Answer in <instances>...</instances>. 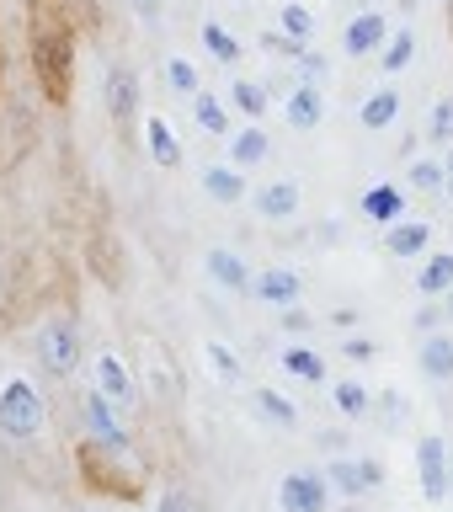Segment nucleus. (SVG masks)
Returning <instances> with one entry per match:
<instances>
[{
    "label": "nucleus",
    "mask_w": 453,
    "mask_h": 512,
    "mask_svg": "<svg viewBox=\"0 0 453 512\" xmlns=\"http://www.w3.org/2000/svg\"><path fill=\"white\" fill-rule=\"evenodd\" d=\"M203 192L214 203H240L246 198V171L240 166H203Z\"/></svg>",
    "instance_id": "obj_15"
},
{
    "label": "nucleus",
    "mask_w": 453,
    "mask_h": 512,
    "mask_svg": "<svg viewBox=\"0 0 453 512\" xmlns=\"http://www.w3.org/2000/svg\"><path fill=\"white\" fill-rule=\"evenodd\" d=\"M358 214L390 230V224H400V214H406V192H400L395 182H379V187H368V192H363V203H358Z\"/></svg>",
    "instance_id": "obj_10"
},
{
    "label": "nucleus",
    "mask_w": 453,
    "mask_h": 512,
    "mask_svg": "<svg viewBox=\"0 0 453 512\" xmlns=\"http://www.w3.org/2000/svg\"><path fill=\"white\" fill-rule=\"evenodd\" d=\"M294 64L304 70V80H310V86H326V75H331V59H326V54H315V48H304V54H299Z\"/></svg>",
    "instance_id": "obj_33"
},
{
    "label": "nucleus",
    "mask_w": 453,
    "mask_h": 512,
    "mask_svg": "<svg viewBox=\"0 0 453 512\" xmlns=\"http://www.w3.org/2000/svg\"><path fill=\"white\" fill-rule=\"evenodd\" d=\"M411 187H416V192H443V160H438V155L411 160Z\"/></svg>",
    "instance_id": "obj_31"
},
{
    "label": "nucleus",
    "mask_w": 453,
    "mask_h": 512,
    "mask_svg": "<svg viewBox=\"0 0 453 512\" xmlns=\"http://www.w3.org/2000/svg\"><path fill=\"white\" fill-rule=\"evenodd\" d=\"M278 512H331L326 470H288L278 486Z\"/></svg>",
    "instance_id": "obj_3"
},
{
    "label": "nucleus",
    "mask_w": 453,
    "mask_h": 512,
    "mask_svg": "<svg viewBox=\"0 0 453 512\" xmlns=\"http://www.w3.org/2000/svg\"><path fill=\"white\" fill-rule=\"evenodd\" d=\"M144 139H150V155H155V166H182V144H176V134H171V123L166 118H150L144 123Z\"/></svg>",
    "instance_id": "obj_21"
},
{
    "label": "nucleus",
    "mask_w": 453,
    "mask_h": 512,
    "mask_svg": "<svg viewBox=\"0 0 453 512\" xmlns=\"http://www.w3.org/2000/svg\"><path fill=\"white\" fill-rule=\"evenodd\" d=\"M283 368L294 379H310V384H331V374H326V358H320L315 347H288L283 352Z\"/></svg>",
    "instance_id": "obj_24"
},
{
    "label": "nucleus",
    "mask_w": 453,
    "mask_h": 512,
    "mask_svg": "<svg viewBox=\"0 0 453 512\" xmlns=\"http://www.w3.org/2000/svg\"><path fill=\"white\" fill-rule=\"evenodd\" d=\"M453 139V96H438L427 112V144H448Z\"/></svg>",
    "instance_id": "obj_28"
},
{
    "label": "nucleus",
    "mask_w": 453,
    "mask_h": 512,
    "mask_svg": "<svg viewBox=\"0 0 453 512\" xmlns=\"http://www.w3.org/2000/svg\"><path fill=\"white\" fill-rule=\"evenodd\" d=\"M416 480H422L427 502H443V496L453 491V448L438 438V432H427V438L416 443Z\"/></svg>",
    "instance_id": "obj_2"
},
{
    "label": "nucleus",
    "mask_w": 453,
    "mask_h": 512,
    "mask_svg": "<svg viewBox=\"0 0 453 512\" xmlns=\"http://www.w3.org/2000/svg\"><path fill=\"white\" fill-rule=\"evenodd\" d=\"M256 214L272 219V224L294 219L299 214V182H267L262 192H256Z\"/></svg>",
    "instance_id": "obj_13"
},
{
    "label": "nucleus",
    "mask_w": 453,
    "mask_h": 512,
    "mask_svg": "<svg viewBox=\"0 0 453 512\" xmlns=\"http://www.w3.org/2000/svg\"><path fill=\"white\" fill-rule=\"evenodd\" d=\"M0 432L16 438V443H27V438L43 432V400H38V390H32L27 379L0 384Z\"/></svg>",
    "instance_id": "obj_1"
},
{
    "label": "nucleus",
    "mask_w": 453,
    "mask_h": 512,
    "mask_svg": "<svg viewBox=\"0 0 453 512\" xmlns=\"http://www.w3.org/2000/svg\"><path fill=\"white\" fill-rule=\"evenodd\" d=\"M251 294L262 299V304H278V310H288V304H299V294H304V278H299L294 267H267V272H256Z\"/></svg>",
    "instance_id": "obj_8"
},
{
    "label": "nucleus",
    "mask_w": 453,
    "mask_h": 512,
    "mask_svg": "<svg viewBox=\"0 0 453 512\" xmlns=\"http://www.w3.org/2000/svg\"><path fill=\"white\" fill-rule=\"evenodd\" d=\"M203 48H208V54H214L219 64H240V54H246L235 32H230V27H219V22H203Z\"/></svg>",
    "instance_id": "obj_25"
},
{
    "label": "nucleus",
    "mask_w": 453,
    "mask_h": 512,
    "mask_svg": "<svg viewBox=\"0 0 453 512\" xmlns=\"http://www.w3.org/2000/svg\"><path fill=\"white\" fill-rule=\"evenodd\" d=\"M331 406L358 422V416H368V406H374V390L358 384V379H342V384H331Z\"/></svg>",
    "instance_id": "obj_23"
},
{
    "label": "nucleus",
    "mask_w": 453,
    "mask_h": 512,
    "mask_svg": "<svg viewBox=\"0 0 453 512\" xmlns=\"http://www.w3.org/2000/svg\"><path fill=\"white\" fill-rule=\"evenodd\" d=\"M160 512H192V502H187V496H182V491H171V496H166V502H160Z\"/></svg>",
    "instance_id": "obj_38"
},
{
    "label": "nucleus",
    "mask_w": 453,
    "mask_h": 512,
    "mask_svg": "<svg viewBox=\"0 0 453 512\" xmlns=\"http://www.w3.org/2000/svg\"><path fill=\"white\" fill-rule=\"evenodd\" d=\"M427 246H432V224L422 219L390 224V256H427Z\"/></svg>",
    "instance_id": "obj_17"
},
{
    "label": "nucleus",
    "mask_w": 453,
    "mask_h": 512,
    "mask_svg": "<svg viewBox=\"0 0 453 512\" xmlns=\"http://www.w3.org/2000/svg\"><path fill=\"white\" fill-rule=\"evenodd\" d=\"M416 288H422V294H453V256L448 251L422 256V267H416Z\"/></svg>",
    "instance_id": "obj_20"
},
{
    "label": "nucleus",
    "mask_w": 453,
    "mask_h": 512,
    "mask_svg": "<svg viewBox=\"0 0 453 512\" xmlns=\"http://www.w3.org/2000/svg\"><path fill=\"white\" fill-rule=\"evenodd\" d=\"M416 363H422V374L427 379H438V384H448L453 379V336H443V331H432L422 347H416Z\"/></svg>",
    "instance_id": "obj_14"
},
{
    "label": "nucleus",
    "mask_w": 453,
    "mask_h": 512,
    "mask_svg": "<svg viewBox=\"0 0 453 512\" xmlns=\"http://www.w3.org/2000/svg\"><path fill=\"white\" fill-rule=\"evenodd\" d=\"M208 363H214V374H224L230 384H240V358L230 347H219V342H208Z\"/></svg>",
    "instance_id": "obj_34"
},
{
    "label": "nucleus",
    "mask_w": 453,
    "mask_h": 512,
    "mask_svg": "<svg viewBox=\"0 0 453 512\" xmlns=\"http://www.w3.org/2000/svg\"><path fill=\"white\" fill-rule=\"evenodd\" d=\"M390 43V22H384L379 11H358L352 22L342 27V48L352 59H368V54H379V48Z\"/></svg>",
    "instance_id": "obj_6"
},
{
    "label": "nucleus",
    "mask_w": 453,
    "mask_h": 512,
    "mask_svg": "<svg viewBox=\"0 0 453 512\" xmlns=\"http://www.w3.org/2000/svg\"><path fill=\"white\" fill-rule=\"evenodd\" d=\"M86 427H91V438L96 443H107V448H128V438H123V427H118V416H112V400L96 390H86Z\"/></svg>",
    "instance_id": "obj_9"
},
{
    "label": "nucleus",
    "mask_w": 453,
    "mask_h": 512,
    "mask_svg": "<svg viewBox=\"0 0 453 512\" xmlns=\"http://www.w3.org/2000/svg\"><path fill=\"white\" fill-rule=\"evenodd\" d=\"M342 352H347V363H368V358H374V342H363V336H358V342H342Z\"/></svg>",
    "instance_id": "obj_36"
},
{
    "label": "nucleus",
    "mask_w": 453,
    "mask_h": 512,
    "mask_svg": "<svg viewBox=\"0 0 453 512\" xmlns=\"http://www.w3.org/2000/svg\"><path fill=\"white\" fill-rule=\"evenodd\" d=\"M326 480L342 496H368L384 480V464L379 459H336V464H326Z\"/></svg>",
    "instance_id": "obj_5"
},
{
    "label": "nucleus",
    "mask_w": 453,
    "mask_h": 512,
    "mask_svg": "<svg viewBox=\"0 0 453 512\" xmlns=\"http://www.w3.org/2000/svg\"><path fill=\"white\" fill-rule=\"evenodd\" d=\"M38 358L48 374H75L80 363V331L70 326V320H54V326H43L38 336Z\"/></svg>",
    "instance_id": "obj_4"
},
{
    "label": "nucleus",
    "mask_w": 453,
    "mask_h": 512,
    "mask_svg": "<svg viewBox=\"0 0 453 512\" xmlns=\"http://www.w3.org/2000/svg\"><path fill=\"white\" fill-rule=\"evenodd\" d=\"M198 128L203 134H230V112H224V102L219 96H198Z\"/></svg>",
    "instance_id": "obj_30"
},
{
    "label": "nucleus",
    "mask_w": 453,
    "mask_h": 512,
    "mask_svg": "<svg viewBox=\"0 0 453 512\" xmlns=\"http://www.w3.org/2000/svg\"><path fill=\"white\" fill-rule=\"evenodd\" d=\"M203 267H208V278H214L219 288H230V294H246V288L256 283L251 278V267H246V256H235V251H208L203 256Z\"/></svg>",
    "instance_id": "obj_11"
},
{
    "label": "nucleus",
    "mask_w": 453,
    "mask_h": 512,
    "mask_svg": "<svg viewBox=\"0 0 453 512\" xmlns=\"http://www.w3.org/2000/svg\"><path fill=\"white\" fill-rule=\"evenodd\" d=\"M166 80H171L176 96H192V91H198V70H192L187 59H166Z\"/></svg>",
    "instance_id": "obj_32"
},
{
    "label": "nucleus",
    "mask_w": 453,
    "mask_h": 512,
    "mask_svg": "<svg viewBox=\"0 0 453 512\" xmlns=\"http://www.w3.org/2000/svg\"><path fill=\"white\" fill-rule=\"evenodd\" d=\"M411 59H416V32H411V27H395L390 43L379 48V70H384V75H400Z\"/></svg>",
    "instance_id": "obj_22"
},
{
    "label": "nucleus",
    "mask_w": 453,
    "mask_h": 512,
    "mask_svg": "<svg viewBox=\"0 0 453 512\" xmlns=\"http://www.w3.org/2000/svg\"><path fill=\"white\" fill-rule=\"evenodd\" d=\"M384 416H390V422H400V416H406V400H400V395H384Z\"/></svg>",
    "instance_id": "obj_39"
},
{
    "label": "nucleus",
    "mask_w": 453,
    "mask_h": 512,
    "mask_svg": "<svg viewBox=\"0 0 453 512\" xmlns=\"http://www.w3.org/2000/svg\"><path fill=\"white\" fill-rule=\"evenodd\" d=\"M395 118H400V91H395V86H379V91L363 102V112H358L363 128H395Z\"/></svg>",
    "instance_id": "obj_19"
},
{
    "label": "nucleus",
    "mask_w": 453,
    "mask_h": 512,
    "mask_svg": "<svg viewBox=\"0 0 453 512\" xmlns=\"http://www.w3.org/2000/svg\"><path fill=\"white\" fill-rule=\"evenodd\" d=\"M283 118H288V128H299V134H310V128H320L326 123V91L320 86H294L288 91V102H283Z\"/></svg>",
    "instance_id": "obj_7"
},
{
    "label": "nucleus",
    "mask_w": 453,
    "mask_h": 512,
    "mask_svg": "<svg viewBox=\"0 0 453 512\" xmlns=\"http://www.w3.org/2000/svg\"><path fill=\"white\" fill-rule=\"evenodd\" d=\"M272 155V139H267V128H240V134L230 139V166H262V160Z\"/></svg>",
    "instance_id": "obj_18"
},
{
    "label": "nucleus",
    "mask_w": 453,
    "mask_h": 512,
    "mask_svg": "<svg viewBox=\"0 0 453 512\" xmlns=\"http://www.w3.org/2000/svg\"><path fill=\"white\" fill-rule=\"evenodd\" d=\"M107 107H112V118H118V123H128V118H134V107H139V80L128 75L123 64H118V70H107Z\"/></svg>",
    "instance_id": "obj_16"
},
{
    "label": "nucleus",
    "mask_w": 453,
    "mask_h": 512,
    "mask_svg": "<svg viewBox=\"0 0 453 512\" xmlns=\"http://www.w3.org/2000/svg\"><path fill=\"white\" fill-rule=\"evenodd\" d=\"M256 411H262L267 422H278V427H294V422H299L294 400H288V395H278V390H256Z\"/></svg>",
    "instance_id": "obj_27"
},
{
    "label": "nucleus",
    "mask_w": 453,
    "mask_h": 512,
    "mask_svg": "<svg viewBox=\"0 0 453 512\" xmlns=\"http://www.w3.org/2000/svg\"><path fill=\"white\" fill-rule=\"evenodd\" d=\"M96 390H102L112 406H134V400H139L134 379H128V368L112 358V352H102V358H96Z\"/></svg>",
    "instance_id": "obj_12"
},
{
    "label": "nucleus",
    "mask_w": 453,
    "mask_h": 512,
    "mask_svg": "<svg viewBox=\"0 0 453 512\" xmlns=\"http://www.w3.org/2000/svg\"><path fill=\"white\" fill-rule=\"evenodd\" d=\"M443 192H448V198H453V150L443 155Z\"/></svg>",
    "instance_id": "obj_41"
},
{
    "label": "nucleus",
    "mask_w": 453,
    "mask_h": 512,
    "mask_svg": "<svg viewBox=\"0 0 453 512\" xmlns=\"http://www.w3.org/2000/svg\"><path fill=\"white\" fill-rule=\"evenodd\" d=\"M134 11L144 16V22H160V0H134Z\"/></svg>",
    "instance_id": "obj_40"
},
{
    "label": "nucleus",
    "mask_w": 453,
    "mask_h": 512,
    "mask_svg": "<svg viewBox=\"0 0 453 512\" xmlns=\"http://www.w3.org/2000/svg\"><path fill=\"white\" fill-rule=\"evenodd\" d=\"M283 326H288V331H304V326H310V315H304V310H299V304H288V315H283Z\"/></svg>",
    "instance_id": "obj_37"
},
{
    "label": "nucleus",
    "mask_w": 453,
    "mask_h": 512,
    "mask_svg": "<svg viewBox=\"0 0 453 512\" xmlns=\"http://www.w3.org/2000/svg\"><path fill=\"white\" fill-rule=\"evenodd\" d=\"M283 32H288V38H299V43H315V11L288 0V6H283Z\"/></svg>",
    "instance_id": "obj_29"
},
{
    "label": "nucleus",
    "mask_w": 453,
    "mask_h": 512,
    "mask_svg": "<svg viewBox=\"0 0 453 512\" xmlns=\"http://www.w3.org/2000/svg\"><path fill=\"white\" fill-rule=\"evenodd\" d=\"M262 48H272V54H283V59H299L310 43H299V38H288V32L278 27V32H262Z\"/></svg>",
    "instance_id": "obj_35"
},
{
    "label": "nucleus",
    "mask_w": 453,
    "mask_h": 512,
    "mask_svg": "<svg viewBox=\"0 0 453 512\" xmlns=\"http://www.w3.org/2000/svg\"><path fill=\"white\" fill-rule=\"evenodd\" d=\"M230 96H235V107L246 112L251 123H262V118H267V96H272V91L262 86V80H235V91H230Z\"/></svg>",
    "instance_id": "obj_26"
}]
</instances>
